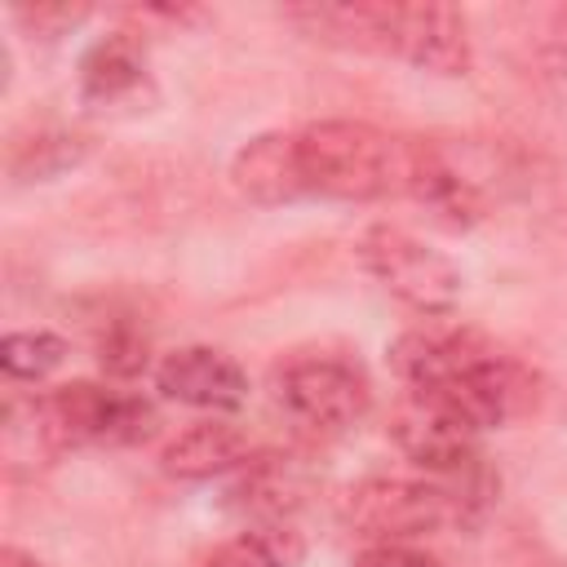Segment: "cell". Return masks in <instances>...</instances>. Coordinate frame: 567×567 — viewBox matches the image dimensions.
<instances>
[{
    "label": "cell",
    "instance_id": "cell-6",
    "mask_svg": "<svg viewBox=\"0 0 567 567\" xmlns=\"http://www.w3.org/2000/svg\"><path fill=\"white\" fill-rule=\"evenodd\" d=\"M359 261L390 297H399L416 315H447L465 284L452 257H443L425 239L408 235L403 226H385V221L363 230Z\"/></svg>",
    "mask_w": 567,
    "mask_h": 567
},
{
    "label": "cell",
    "instance_id": "cell-1",
    "mask_svg": "<svg viewBox=\"0 0 567 567\" xmlns=\"http://www.w3.org/2000/svg\"><path fill=\"white\" fill-rule=\"evenodd\" d=\"M390 372L470 430H496L536 403V372L474 328H412L390 341Z\"/></svg>",
    "mask_w": 567,
    "mask_h": 567
},
{
    "label": "cell",
    "instance_id": "cell-14",
    "mask_svg": "<svg viewBox=\"0 0 567 567\" xmlns=\"http://www.w3.org/2000/svg\"><path fill=\"white\" fill-rule=\"evenodd\" d=\"M306 492V474L292 456H257V461H244V478L235 487L239 505L279 523Z\"/></svg>",
    "mask_w": 567,
    "mask_h": 567
},
{
    "label": "cell",
    "instance_id": "cell-3",
    "mask_svg": "<svg viewBox=\"0 0 567 567\" xmlns=\"http://www.w3.org/2000/svg\"><path fill=\"white\" fill-rule=\"evenodd\" d=\"M301 199H385L403 195L408 182V137H390L363 120H319L292 133Z\"/></svg>",
    "mask_w": 567,
    "mask_h": 567
},
{
    "label": "cell",
    "instance_id": "cell-2",
    "mask_svg": "<svg viewBox=\"0 0 567 567\" xmlns=\"http://www.w3.org/2000/svg\"><path fill=\"white\" fill-rule=\"evenodd\" d=\"M288 22L306 35L372 49L412 62L416 71L434 75H465L470 71V31L452 4H390V0H354V4H292Z\"/></svg>",
    "mask_w": 567,
    "mask_h": 567
},
{
    "label": "cell",
    "instance_id": "cell-16",
    "mask_svg": "<svg viewBox=\"0 0 567 567\" xmlns=\"http://www.w3.org/2000/svg\"><path fill=\"white\" fill-rule=\"evenodd\" d=\"M66 359V341L58 332H9L0 341V368L9 381H40Z\"/></svg>",
    "mask_w": 567,
    "mask_h": 567
},
{
    "label": "cell",
    "instance_id": "cell-10",
    "mask_svg": "<svg viewBox=\"0 0 567 567\" xmlns=\"http://www.w3.org/2000/svg\"><path fill=\"white\" fill-rule=\"evenodd\" d=\"M230 186H235L244 199L261 204V208L301 199L292 133H261V137L244 142V146L235 151V159H230Z\"/></svg>",
    "mask_w": 567,
    "mask_h": 567
},
{
    "label": "cell",
    "instance_id": "cell-4",
    "mask_svg": "<svg viewBox=\"0 0 567 567\" xmlns=\"http://www.w3.org/2000/svg\"><path fill=\"white\" fill-rule=\"evenodd\" d=\"M487 496L465 492L456 483L443 478H363L346 492L341 501V523L368 540V545H408L425 532H439L443 523H461L470 518L474 505H483Z\"/></svg>",
    "mask_w": 567,
    "mask_h": 567
},
{
    "label": "cell",
    "instance_id": "cell-13",
    "mask_svg": "<svg viewBox=\"0 0 567 567\" xmlns=\"http://www.w3.org/2000/svg\"><path fill=\"white\" fill-rule=\"evenodd\" d=\"M146 84V49L133 31H111L80 58V97L89 106H115Z\"/></svg>",
    "mask_w": 567,
    "mask_h": 567
},
{
    "label": "cell",
    "instance_id": "cell-7",
    "mask_svg": "<svg viewBox=\"0 0 567 567\" xmlns=\"http://www.w3.org/2000/svg\"><path fill=\"white\" fill-rule=\"evenodd\" d=\"M275 403L315 434H341L372 408V385L359 363L337 354H297L270 377Z\"/></svg>",
    "mask_w": 567,
    "mask_h": 567
},
{
    "label": "cell",
    "instance_id": "cell-17",
    "mask_svg": "<svg viewBox=\"0 0 567 567\" xmlns=\"http://www.w3.org/2000/svg\"><path fill=\"white\" fill-rule=\"evenodd\" d=\"M146 359H151V341H146L133 323H111V328L102 332V341H97V363H102V372L115 377V381L137 377V372L146 368Z\"/></svg>",
    "mask_w": 567,
    "mask_h": 567
},
{
    "label": "cell",
    "instance_id": "cell-18",
    "mask_svg": "<svg viewBox=\"0 0 567 567\" xmlns=\"http://www.w3.org/2000/svg\"><path fill=\"white\" fill-rule=\"evenodd\" d=\"M350 567H443V563L412 545H368Z\"/></svg>",
    "mask_w": 567,
    "mask_h": 567
},
{
    "label": "cell",
    "instance_id": "cell-19",
    "mask_svg": "<svg viewBox=\"0 0 567 567\" xmlns=\"http://www.w3.org/2000/svg\"><path fill=\"white\" fill-rule=\"evenodd\" d=\"M84 13H89L84 4H35V9L27 4V9H18V18H22V22H31L35 31H49V35H58V31L75 27Z\"/></svg>",
    "mask_w": 567,
    "mask_h": 567
},
{
    "label": "cell",
    "instance_id": "cell-8",
    "mask_svg": "<svg viewBox=\"0 0 567 567\" xmlns=\"http://www.w3.org/2000/svg\"><path fill=\"white\" fill-rule=\"evenodd\" d=\"M390 439L430 478L456 483V487L478 492V496L492 492V478H487L483 452H478V430H470L447 408H439L421 394H403V403L390 416Z\"/></svg>",
    "mask_w": 567,
    "mask_h": 567
},
{
    "label": "cell",
    "instance_id": "cell-20",
    "mask_svg": "<svg viewBox=\"0 0 567 567\" xmlns=\"http://www.w3.org/2000/svg\"><path fill=\"white\" fill-rule=\"evenodd\" d=\"M545 58H549L558 71H567V9H558V13L549 18V31H545Z\"/></svg>",
    "mask_w": 567,
    "mask_h": 567
},
{
    "label": "cell",
    "instance_id": "cell-21",
    "mask_svg": "<svg viewBox=\"0 0 567 567\" xmlns=\"http://www.w3.org/2000/svg\"><path fill=\"white\" fill-rule=\"evenodd\" d=\"M0 567H40L31 554H22V549H13V545H4L0 549Z\"/></svg>",
    "mask_w": 567,
    "mask_h": 567
},
{
    "label": "cell",
    "instance_id": "cell-15",
    "mask_svg": "<svg viewBox=\"0 0 567 567\" xmlns=\"http://www.w3.org/2000/svg\"><path fill=\"white\" fill-rule=\"evenodd\" d=\"M301 558H306L301 532H292L288 523H261L213 549L208 567H297Z\"/></svg>",
    "mask_w": 567,
    "mask_h": 567
},
{
    "label": "cell",
    "instance_id": "cell-12",
    "mask_svg": "<svg viewBox=\"0 0 567 567\" xmlns=\"http://www.w3.org/2000/svg\"><path fill=\"white\" fill-rule=\"evenodd\" d=\"M403 195L421 199L439 221L465 230L483 217V199L478 190L430 146V142H412V155H408V182H403Z\"/></svg>",
    "mask_w": 567,
    "mask_h": 567
},
{
    "label": "cell",
    "instance_id": "cell-11",
    "mask_svg": "<svg viewBox=\"0 0 567 567\" xmlns=\"http://www.w3.org/2000/svg\"><path fill=\"white\" fill-rule=\"evenodd\" d=\"M244 461H248V434L235 421H226V416L195 421L190 430H182L159 452V470L168 478H182V483H199V478L239 470Z\"/></svg>",
    "mask_w": 567,
    "mask_h": 567
},
{
    "label": "cell",
    "instance_id": "cell-9",
    "mask_svg": "<svg viewBox=\"0 0 567 567\" xmlns=\"http://www.w3.org/2000/svg\"><path fill=\"white\" fill-rule=\"evenodd\" d=\"M155 385L164 399H177L186 408H208V412H235L248 399L244 368L213 346H182L164 354V363L155 368Z\"/></svg>",
    "mask_w": 567,
    "mask_h": 567
},
{
    "label": "cell",
    "instance_id": "cell-5",
    "mask_svg": "<svg viewBox=\"0 0 567 567\" xmlns=\"http://www.w3.org/2000/svg\"><path fill=\"white\" fill-rule=\"evenodd\" d=\"M44 430L53 439V447H80V443H97V447H128L155 434L159 416L155 408L133 394V390H111L97 381H66L49 394L35 399Z\"/></svg>",
    "mask_w": 567,
    "mask_h": 567
}]
</instances>
